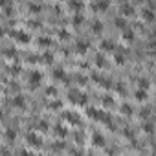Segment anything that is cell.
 Returning <instances> with one entry per match:
<instances>
[{"label":"cell","instance_id":"14","mask_svg":"<svg viewBox=\"0 0 156 156\" xmlns=\"http://www.w3.org/2000/svg\"><path fill=\"white\" fill-rule=\"evenodd\" d=\"M116 28L118 30H125L127 28V19L125 17H118L116 19Z\"/></svg>","mask_w":156,"mask_h":156},{"label":"cell","instance_id":"8","mask_svg":"<svg viewBox=\"0 0 156 156\" xmlns=\"http://www.w3.org/2000/svg\"><path fill=\"white\" fill-rule=\"evenodd\" d=\"M13 107H15V108H24V107H26V99H24L22 96H15V98H13Z\"/></svg>","mask_w":156,"mask_h":156},{"label":"cell","instance_id":"19","mask_svg":"<svg viewBox=\"0 0 156 156\" xmlns=\"http://www.w3.org/2000/svg\"><path fill=\"white\" fill-rule=\"evenodd\" d=\"M83 20H85V17H83V15H73V22H75V26H79Z\"/></svg>","mask_w":156,"mask_h":156},{"label":"cell","instance_id":"2","mask_svg":"<svg viewBox=\"0 0 156 156\" xmlns=\"http://www.w3.org/2000/svg\"><path fill=\"white\" fill-rule=\"evenodd\" d=\"M70 101L77 103V105H83V103H87V96L83 92H79V90H72L70 92Z\"/></svg>","mask_w":156,"mask_h":156},{"label":"cell","instance_id":"9","mask_svg":"<svg viewBox=\"0 0 156 156\" xmlns=\"http://www.w3.org/2000/svg\"><path fill=\"white\" fill-rule=\"evenodd\" d=\"M28 143H30V145H33V147H39V145H41V138H39L37 134L30 132V134H28Z\"/></svg>","mask_w":156,"mask_h":156},{"label":"cell","instance_id":"16","mask_svg":"<svg viewBox=\"0 0 156 156\" xmlns=\"http://www.w3.org/2000/svg\"><path fill=\"white\" fill-rule=\"evenodd\" d=\"M92 31H94V33H101V31H103V24H101L99 20H96V22L92 24Z\"/></svg>","mask_w":156,"mask_h":156},{"label":"cell","instance_id":"26","mask_svg":"<svg viewBox=\"0 0 156 156\" xmlns=\"http://www.w3.org/2000/svg\"><path fill=\"white\" fill-rule=\"evenodd\" d=\"M48 94H50V96H51V94H53V96H55V94H57V90H55V88H53V87H50V88H48Z\"/></svg>","mask_w":156,"mask_h":156},{"label":"cell","instance_id":"4","mask_svg":"<svg viewBox=\"0 0 156 156\" xmlns=\"http://www.w3.org/2000/svg\"><path fill=\"white\" fill-rule=\"evenodd\" d=\"M141 19L145 20V22H152L154 20V11L151 9V8H145V9H141Z\"/></svg>","mask_w":156,"mask_h":156},{"label":"cell","instance_id":"3","mask_svg":"<svg viewBox=\"0 0 156 156\" xmlns=\"http://www.w3.org/2000/svg\"><path fill=\"white\" fill-rule=\"evenodd\" d=\"M94 11H107L110 8V0H94Z\"/></svg>","mask_w":156,"mask_h":156},{"label":"cell","instance_id":"27","mask_svg":"<svg viewBox=\"0 0 156 156\" xmlns=\"http://www.w3.org/2000/svg\"><path fill=\"white\" fill-rule=\"evenodd\" d=\"M48 127H46V121H41V130H46Z\"/></svg>","mask_w":156,"mask_h":156},{"label":"cell","instance_id":"15","mask_svg":"<svg viewBox=\"0 0 156 156\" xmlns=\"http://www.w3.org/2000/svg\"><path fill=\"white\" fill-rule=\"evenodd\" d=\"M50 44H51V39H50V37H41V39H39V46L48 48Z\"/></svg>","mask_w":156,"mask_h":156},{"label":"cell","instance_id":"13","mask_svg":"<svg viewBox=\"0 0 156 156\" xmlns=\"http://www.w3.org/2000/svg\"><path fill=\"white\" fill-rule=\"evenodd\" d=\"M92 140H94V145H98V147H103L105 145V138H103V134H94L92 136Z\"/></svg>","mask_w":156,"mask_h":156},{"label":"cell","instance_id":"18","mask_svg":"<svg viewBox=\"0 0 156 156\" xmlns=\"http://www.w3.org/2000/svg\"><path fill=\"white\" fill-rule=\"evenodd\" d=\"M121 112H123L125 116H130V114H132V107H130V105H123V107H121Z\"/></svg>","mask_w":156,"mask_h":156},{"label":"cell","instance_id":"10","mask_svg":"<svg viewBox=\"0 0 156 156\" xmlns=\"http://www.w3.org/2000/svg\"><path fill=\"white\" fill-rule=\"evenodd\" d=\"M134 96H136V99H138V101H141V103L149 99V94H147V90H145V88H141V90H136V94H134Z\"/></svg>","mask_w":156,"mask_h":156},{"label":"cell","instance_id":"28","mask_svg":"<svg viewBox=\"0 0 156 156\" xmlns=\"http://www.w3.org/2000/svg\"><path fill=\"white\" fill-rule=\"evenodd\" d=\"M44 61L46 62H51V55H44Z\"/></svg>","mask_w":156,"mask_h":156},{"label":"cell","instance_id":"22","mask_svg":"<svg viewBox=\"0 0 156 156\" xmlns=\"http://www.w3.org/2000/svg\"><path fill=\"white\" fill-rule=\"evenodd\" d=\"M103 103H105L107 107H110V105H114V99H110V96H105V99H103Z\"/></svg>","mask_w":156,"mask_h":156},{"label":"cell","instance_id":"1","mask_svg":"<svg viewBox=\"0 0 156 156\" xmlns=\"http://www.w3.org/2000/svg\"><path fill=\"white\" fill-rule=\"evenodd\" d=\"M28 83H30V87H31V88L39 87V85L42 83V73H41L39 70H33V72L30 73V77H28Z\"/></svg>","mask_w":156,"mask_h":156},{"label":"cell","instance_id":"20","mask_svg":"<svg viewBox=\"0 0 156 156\" xmlns=\"http://www.w3.org/2000/svg\"><path fill=\"white\" fill-rule=\"evenodd\" d=\"M143 130H145L147 134H152V123H151V121H147V123L143 125Z\"/></svg>","mask_w":156,"mask_h":156},{"label":"cell","instance_id":"6","mask_svg":"<svg viewBox=\"0 0 156 156\" xmlns=\"http://www.w3.org/2000/svg\"><path fill=\"white\" fill-rule=\"evenodd\" d=\"M121 37H123V41L132 42V41H134V31H132L130 28H125V30H121Z\"/></svg>","mask_w":156,"mask_h":156},{"label":"cell","instance_id":"25","mask_svg":"<svg viewBox=\"0 0 156 156\" xmlns=\"http://www.w3.org/2000/svg\"><path fill=\"white\" fill-rule=\"evenodd\" d=\"M116 62H119V64L123 62V55L121 53H116Z\"/></svg>","mask_w":156,"mask_h":156},{"label":"cell","instance_id":"17","mask_svg":"<svg viewBox=\"0 0 156 156\" xmlns=\"http://www.w3.org/2000/svg\"><path fill=\"white\" fill-rule=\"evenodd\" d=\"M70 6L75 9V11H79L83 8V2H79V0H70Z\"/></svg>","mask_w":156,"mask_h":156},{"label":"cell","instance_id":"23","mask_svg":"<svg viewBox=\"0 0 156 156\" xmlns=\"http://www.w3.org/2000/svg\"><path fill=\"white\" fill-rule=\"evenodd\" d=\"M53 75L57 77V79H62V77H64V73H62V70H55V72H53Z\"/></svg>","mask_w":156,"mask_h":156},{"label":"cell","instance_id":"11","mask_svg":"<svg viewBox=\"0 0 156 156\" xmlns=\"http://www.w3.org/2000/svg\"><path fill=\"white\" fill-rule=\"evenodd\" d=\"M75 50L79 51V53H87V50H88V42H83V41H77V42H75Z\"/></svg>","mask_w":156,"mask_h":156},{"label":"cell","instance_id":"12","mask_svg":"<svg viewBox=\"0 0 156 156\" xmlns=\"http://www.w3.org/2000/svg\"><path fill=\"white\" fill-rule=\"evenodd\" d=\"M114 48H116L114 42H110V41H107V39L101 41V50H103V51H114Z\"/></svg>","mask_w":156,"mask_h":156},{"label":"cell","instance_id":"21","mask_svg":"<svg viewBox=\"0 0 156 156\" xmlns=\"http://www.w3.org/2000/svg\"><path fill=\"white\" fill-rule=\"evenodd\" d=\"M6 138H8L9 141H15V138H17V134H15V130H8V132H6Z\"/></svg>","mask_w":156,"mask_h":156},{"label":"cell","instance_id":"24","mask_svg":"<svg viewBox=\"0 0 156 156\" xmlns=\"http://www.w3.org/2000/svg\"><path fill=\"white\" fill-rule=\"evenodd\" d=\"M140 87L147 90V88H149V81H147V79H141V81H140Z\"/></svg>","mask_w":156,"mask_h":156},{"label":"cell","instance_id":"5","mask_svg":"<svg viewBox=\"0 0 156 156\" xmlns=\"http://www.w3.org/2000/svg\"><path fill=\"white\" fill-rule=\"evenodd\" d=\"M13 35L17 37V42H20V44H28L30 42V33H26V31H15Z\"/></svg>","mask_w":156,"mask_h":156},{"label":"cell","instance_id":"7","mask_svg":"<svg viewBox=\"0 0 156 156\" xmlns=\"http://www.w3.org/2000/svg\"><path fill=\"white\" fill-rule=\"evenodd\" d=\"M121 15H123V17H132V15H134V8H132L130 4H123V6H121Z\"/></svg>","mask_w":156,"mask_h":156}]
</instances>
